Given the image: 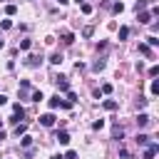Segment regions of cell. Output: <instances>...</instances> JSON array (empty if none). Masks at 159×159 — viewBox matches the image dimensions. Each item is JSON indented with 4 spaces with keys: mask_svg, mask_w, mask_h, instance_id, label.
I'll use <instances>...</instances> for the list:
<instances>
[{
    "mask_svg": "<svg viewBox=\"0 0 159 159\" xmlns=\"http://www.w3.org/2000/svg\"><path fill=\"white\" fill-rule=\"evenodd\" d=\"M25 129H28V124H17V127H15V134H17V137L25 134Z\"/></svg>",
    "mask_w": 159,
    "mask_h": 159,
    "instance_id": "15",
    "label": "cell"
},
{
    "mask_svg": "<svg viewBox=\"0 0 159 159\" xmlns=\"http://www.w3.org/2000/svg\"><path fill=\"white\" fill-rule=\"evenodd\" d=\"M102 92H105V94H109V92H112V85H109V82H107V85H102Z\"/></svg>",
    "mask_w": 159,
    "mask_h": 159,
    "instance_id": "26",
    "label": "cell"
},
{
    "mask_svg": "<svg viewBox=\"0 0 159 159\" xmlns=\"http://www.w3.org/2000/svg\"><path fill=\"white\" fill-rule=\"evenodd\" d=\"M77 3H85V0H77Z\"/></svg>",
    "mask_w": 159,
    "mask_h": 159,
    "instance_id": "29",
    "label": "cell"
},
{
    "mask_svg": "<svg viewBox=\"0 0 159 159\" xmlns=\"http://www.w3.org/2000/svg\"><path fill=\"white\" fill-rule=\"evenodd\" d=\"M62 43H65V45H72V43H75L72 32H62Z\"/></svg>",
    "mask_w": 159,
    "mask_h": 159,
    "instance_id": "6",
    "label": "cell"
},
{
    "mask_svg": "<svg viewBox=\"0 0 159 159\" xmlns=\"http://www.w3.org/2000/svg\"><path fill=\"white\" fill-rule=\"evenodd\" d=\"M139 52H142V55H147V57H152V50H149V45H139Z\"/></svg>",
    "mask_w": 159,
    "mask_h": 159,
    "instance_id": "12",
    "label": "cell"
},
{
    "mask_svg": "<svg viewBox=\"0 0 159 159\" xmlns=\"http://www.w3.org/2000/svg\"><path fill=\"white\" fill-rule=\"evenodd\" d=\"M80 8H82V13H85V15H90V13H92V5H90V3H82Z\"/></svg>",
    "mask_w": 159,
    "mask_h": 159,
    "instance_id": "16",
    "label": "cell"
},
{
    "mask_svg": "<svg viewBox=\"0 0 159 159\" xmlns=\"http://www.w3.org/2000/svg\"><path fill=\"white\" fill-rule=\"evenodd\" d=\"M52 80H55V85H57V90H60V92H67V90H70L67 77H62V75H60V77H52Z\"/></svg>",
    "mask_w": 159,
    "mask_h": 159,
    "instance_id": "1",
    "label": "cell"
},
{
    "mask_svg": "<svg viewBox=\"0 0 159 159\" xmlns=\"http://www.w3.org/2000/svg\"><path fill=\"white\" fill-rule=\"evenodd\" d=\"M20 144H23V147H30V144H32V137H23V139H20Z\"/></svg>",
    "mask_w": 159,
    "mask_h": 159,
    "instance_id": "18",
    "label": "cell"
},
{
    "mask_svg": "<svg viewBox=\"0 0 159 159\" xmlns=\"http://www.w3.org/2000/svg\"><path fill=\"white\" fill-rule=\"evenodd\" d=\"M149 122H152V119H149V114H144V112H142V114L137 117V124H139V127H147Z\"/></svg>",
    "mask_w": 159,
    "mask_h": 159,
    "instance_id": "3",
    "label": "cell"
},
{
    "mask_svg": "<svg viewBox=\"0 0 159 159\" xmlns=\"http://www.w3.org/2000/svg\"><path fill=\"white\" fill-rule=\"evenodd\" d=\"M57 3H60V5H67V3H70V0H57Z\"/></svg>",
    "mask_w": 159,
    "mask_h": 159,
    "instance_id": "28",
    "label": "cell"
},
{
    "mask_svg": "<svg viewBox=\"0 0 159 159\" xmlns=\"http://www.w3.org/2000/svg\"><path fill=\"white\" fill-rule=\"evenodd\" d=\"M112 10H114V13H122V10H124V5H122V3H114V5H112Z\"/></svg>",
    "mask_w": 159,
    "mask_h": 159,
    "instance_id": "20",
    "label": "cell"
},
{
    "mask_svg": "<svg viewBox=\"0 0 159 159\" xmlns=\"http://www.w3.org/2000/svg\"><path fill=\"white\" fill-rule=\"evenodd\" d=\"M20 50H30V40H23V43H20Z\"/></svg>",
    "mask_w": 159,
    "mask_h": 159,
    "instance_id": "25",
    "label": "cell"
},
{
    "mask_svg": "<svg viewBox=\"0 0 159 159\" xmlns=\"http://www.w3.org/2000/svg\"><path fill=\"white\" fill-rule=\"evenodd\" d=\"M105 109L114 112V109H117V102H114V99H107V102H105Z\"/></svg>",
    "mask_w": 159,
    "mask_h": 159,
    "instance_id": "9",
    "label": "cell"
},
{
    "mask_svg": "<svg viewBox=\"0 0 159 159\" xmlns=\"http://www.w3.org/2000/svg\"><path fill=\"white\" fill-rule=\"evenodd\" d=\"M144 5H147V0H137V13H139V10H144Z\"/></svg>",
    "mask_w": 159,
    "mask_h": 159,
    "instance_id": "24",
    "label": "cell"
},
{
    "mask_svg": "<svg viewBox=\"0 0 159 159\" xmlns=\"http://www.w3.org/2000/svg\"><path fill=\"white\" fill-rule=\"evenodd\" d=\"M127 35H129V28H119V40H127Z\"/></svg>",
    "mask_w": 159,
    "mask_h": 159,
    "instance_id": "14",
    "label": "cell"
},
{
    "mask_svg": "<svg viewBox=\"0 0 159 159\" xmlns=\"http://www.w3.org/2000/svg\"><path fill=\"white\" fill-rule=\"evenodd\" d=\"M102 67H105V60H97V62H94V67H92V70H94V72H99V70H102Z\"/></svg>",
    "mask_w": 159,
    "mask_h": 159,
    "instance_id": "17",
    "label": "cell"
},
{
    "mask_svg": "<svg viewBox=\"0 0 159 159\" xmlns=\"http://www.w3.org/2000/svg\"><path fill=\"white\" fill-rule=\"evenodd\" d=\"M13 109H15V114H17V117H23V114H25V109H23V107H20V105H15Z\"/></svg>",
    "mask_w": 159,
    "mask_h": 159,
    "instance_id": "22",
    "label": "cell"
},
{
    "mask_svg": "<svg viewBox=\"0 0 159 159\" xmlns=\"http://www.w3.org/2000/svg\"><path fill=\"white\" fill-rule=\"evenodd\" d=\"M154 152H157V144H149V149L144 152V159H154Z\"/></svg>",
    "mask_w": 159,
    "mask_h": 159,
    "instance_id": "5",
    "label": "cell"
},
{
    "mask_svg": "<svg viewBox=\"0 0 159 159\" xmlns=\"http://www.w3.org/2000/svg\"><path fill=\"white\" fill-rule=\"evenodd\" d=\"M5 102H8V97H5V94H0V107H3Z\"/></svg>",
    "mask_w": 159,
    "mask_h": 159,
    "instance_id": "27",
    "label": "cell"
},
{
    "mask_svg": "<svg viewBox=\"0 0 159 159\" xmlns=\"http://www.w3.org/2000/svg\"><path fill=\"white\" fill-rule=\"evenodd\" d=\"M40 124H43V127H52L55 124V114H43V117H40Z\"/></svg>",
    "mask_w": 159,
    "mask_h": 159,
    "instance_id": "2",
    "label": "cell"
},
{
    "mask_svg": "<svg viewBox=\"0 0 159 159\" xmlns=\"http://www.w3.org/2000/svg\"><path fill=\"white\" fill-rule=\"evenodd\" d=\"M152 94H159V82H157V80L152 82Z\"/></svg>",
    "mask_w": 159,
    "mask_h": 159,
    "instance_id": "23",
    "label": "cell"
},
{
    "mask_svg": "<svg viewBox=\"0 0 159 159\" xmlns=\"http://www.w3.org/2000/svg\"><path fill=\"white\" fill-rule=\"evenodd\" d=\"M43 99H45V97H43V92H40V90L32 92V102H43Z\"/></svg>",
    "mask_w": 159,
    "mask_h": 159,
    "instance_id": "11",
    "label": "cell"
},
{
    "mask_svg": "<svg viewBox=\"0 0 159 159\" xmlns=\"http://www.w3.org/2000/svg\"><path fill=\"white\" fill-rule=\"evenodd\" d=\"M147 40H149V47H157V45H159V40H157L154 35H152V37H147Z\"/></svg>",
    "mask_w": 159,
    "mask_h": 159,
    "instance_id": "21",
    "label": "cell"
},
{
    "mask_svg": "<svg viewBox=\"0 0 159 159\" xmlns=\"http://www.w3.org/2000/svg\"><path fill=\"white\" fill-rule=\"evenodd\" d=\"M57 142L60 144H70V134L67 132H57Z\"/></svg>",
    "mask_w": 159,
    "mask_h": 159,
    "instance_id": "4",
    "label": "cell"
},
{
    "mask_svg": "<svg viewBox=\"0 0 159 159\" xmlns=\"http://www.w3.org/2000/svg\"><path fill=\"white\" fill-rule=\"evenodd\" d=\"M5 13H8V15H15V13H17V5H8Z\"/></svg>",
    "mask_w": 159,
    "mask_h": 159,
    "instance_id": "19",
    "label": "cell"
},
{
    "mask_svg": "<svg viewBox=\"0 0 159 159\" xmlns=\"http://www.w3.org/2000/svg\"><path fill=\"white\" fill-rule=\"evenodd\" d=\"M149 17H152V13H139V23L147 25V23H149Z\"/></svg>",
    "mask_w": 159,
    "mask_h": 159,
    "instance_id": "8",
    "label": "cell"
},
{
    "mask_svg": "<svg viewBox=\"0 0 159 159\" xmlns=\"http://www.w3.org/2000/svg\"><path fill=\"white\" fill-rule=\"evenodd\" d=\"M112 137H114V139H122V137H124V129H122V127H114V129H112Z\"/></svg>",
    "mask_w": 159,
    "mask_h": 159,
    "instance_id": "7",
    "label": "cell"
},
{
    "mask_svg": "<svg viewBox=\"0 0 159 159\" xmlns=\"http://www.w3.org/2000/svg\"><path fill=\"white\" fill-rule=\"evenodd\" d=\"M50 62H52V65H60V62H62V55H60V52H55V55L50 57Z\"/></svg>",
    "mask_w": 159,
    "mask_h": 159,
    "instance_id": "10",
    "label": "cell"
},
{
    "mask_svg": "<svg viewBox=\"0 0 159 159\" xmlns=\"http://www.w3.org/2000/svg\"><path fill=\"white\" fill-rule=\"evenodd\" d=\"M147 142H149L147 134H137V144H147Z\"/></svg>",
    "mask_w": 159,
    "mask_h": 159,
    "instance_id": "13",
    "label": "cell"
}]
</instances>
